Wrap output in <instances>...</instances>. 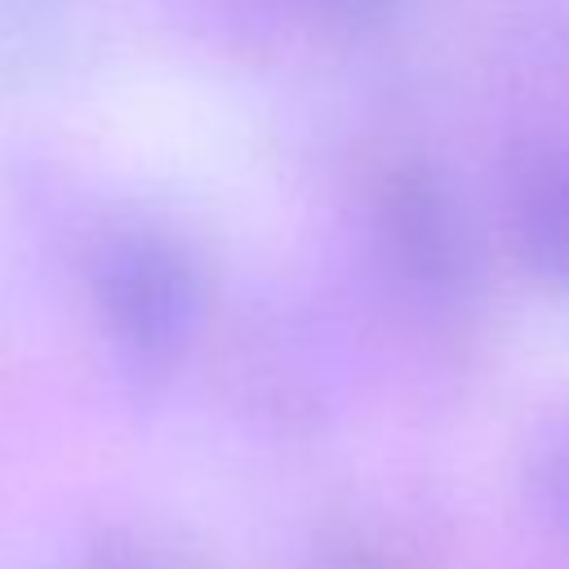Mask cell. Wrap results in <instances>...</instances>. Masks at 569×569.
<instances>
[{"label": "cell", "mask_w": 569, "mask_h": 569, "mask_svg": "<svg viewBox=\"0 0 569 569\" xmlns=\"http://www.w3.org/2000/svg\"><path fill=\"white\" fill-rule=\"evenodd\" d=\"M387 236L405 271L418 280H453L462 267V231L431 178H396L387 191Z\"/></svg>", "instance_id": "3"}, {"label": "cell", "mask_w": 569, "mask_h": 569, "mask_svg": "<svg viewBox=\"0 0 569 569\" xmlns=\"http://www.w3.org/2000/svg\"><path fill=\"white\" fill-rule=\"evenodd\" d=\"M542 489H547V502L560 520H569V431L551 445V458L542 467Z\"/></svg>", "instance_id": "5"}, {"label": "cell", "mask_w": 569, "mask_h": 569, "mask_svg": "<svg viewBox=\"0 0 569 569\" xmlns=\"http://www.w3.org/2000/svg\"><path fill=\"white\" fill-rule=\"evenodd\" d=\"M89 298L102 333L138 365L178 360L204 311L196 258L156 227H120L93 249Z\"/></svg>", "instance_id": "1"}, {"label": "cell", "mask_w": 569, "mask_h": 569, "mask_svg": "<svg viewBox=\"0 0 569 569\" xmlns=\"http://www.w3.org/2000/svg\"><path fill=\"white\" fill-rule=\"evenodd\" d=\"M507 218L525 267L569 289V138L529 142L511 160Z\"/></svg>", "instance_id": "2"}, {"label": "cell", "mask_w": 569, "mask_h": 569, "mask_svg": "<svg viewBox=\"0 0 569 569\" xmlns=\"http://www.w3.org/2000/svg\"><path fill=\"white\" fill-rule=\"evenodd\" d=\"M67 569H196V565L182 547H173L160 533L120 529V533H107L93 547H84Z\"/></svg>", "instance_id": "4"}]
</instances>
